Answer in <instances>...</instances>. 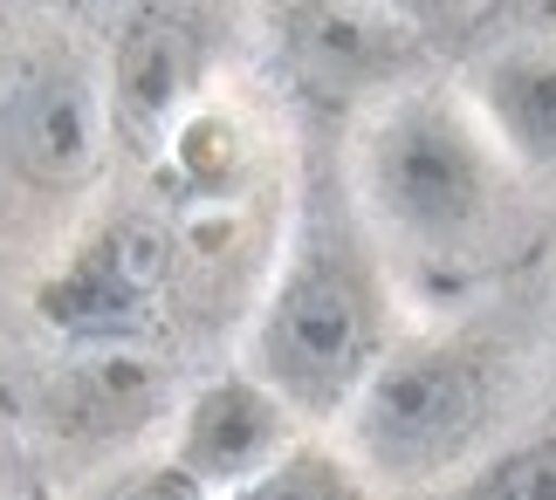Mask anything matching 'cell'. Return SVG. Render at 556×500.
Returning a JSON list of instances; mask_svg holds the SVG:
<instances>
[{
  "instance_id": "8992f818",
  "label": "cell",
  "mask_w": 556,
  "mask_h": 500,
  "mask_svg": "<svg viewBox=\"0 0 556 500\" xmlns=\"http://www.w3.org/2000/svg\"><path fill=\"white\" fill-rule=\"evenodd\" d=\"M309 425L275 398V390L233 363V371H213L173 419V446H165V466L186 473L206 500L248 487L254 473H268L289 446H303Z\"/></svg>"
},
{
  "instance_id": "8fae6325",
  "label": "cell",
  "mask_w": 556,
  "mask_h": 500,
  "mask_svg": "<svg viewBox=\"0 0 556 500\" xmlns=\"http://www.w3.org/2000/svg\"><path fill=\"white\" fill-rule=\"evenodd\" d=\"M426 500H556V425L502 439L495 452H481L460 480L433 487Z\"/></svg>"
},
{
  "instance_id": "5b68a950",
  "label": "cell",
  "mask_w": 556,
  "mask_h": 500,
  "mask_svg": "<svg viewBox=\"0 0 556 500\" xmlns=\"http://www.w3.org/2000/svg\"><path fill=\"white\" fill-rule=\"evenodd\" d=\"M165 281H173V241L159 220H103L62 254V268L41 274L35 316L55 336L83 343V350H117L144 330V316L159 309Z\"/></svg>"
},
{
  "instance_id": "9c48e42d",
  "label": "cell",
  "mask_w": 556,
  "mask_h": 500,
  "mask_svg": "<svg viewBox=\"0 0 556 500\" xmlns=\"http://www.w3.org/2000/svg\"><path fill=\"white\" fill-rule=\"evenodd\" d=\"M165 185L179 192V200H233L248 179V158H254V138L248 124L227 111V103L200 97L192 111L165 130V144L152 151Z\"/></svg>"
},
{
  "instance_id": "30bf717a",
  "label": "cell",
  "mask_w": 556,
  "mask_h": 500,
  "mask_svg": "<svg viewBox=\"0 0 556 500\" xmlns=\"http://www.w3.org/2000/svg\"><path fill=\"white\" fill-rule=\"evenodd\" d=\"M213 500H384V493L357 473V460L330 439V432H309V439L289 446L268 473H254L248 487L213 493Z\"/></svg>"
},
{
  "instance_id": "7c38bea8",
  "label": "cell",
  "mask_w": 556,
  "mask_h": 500,
  "mask_svg": "<svg viewBox=\"0 0 556 500\" xmlns=\"http://www.w3.org/2000/svg\"><path fill=\"white\" fill-rule=\"evenodd\" d=\"M111 500H206V493H200V487H192V480H186V473H173V466H165V460H159L152 473H138V480H124V487H117Z\"/></svg>"
},
{
  "instance_id": "3957f363",
  "label": "cell",
  "mask_w": 556,
  "mask_h": 500,
  "mask_svg": "<svg viewBox=\"0 0 556 500\" xmlns=\"http://www.w3.org/2000/svg\"><path fill=\"white\" fill-rule=\"evenodd\" d=\"M502 425V363L467 336H399L330 439L384 500H426L460 480Z\"/></svg>"
},
{
  "instance_id": "4fadbf2b",
  "label": "cell",
  "mask_w": 556,
  "mask_h": 500,
  "mask_svg": "<svg viewBox=\"0 0 556 500\" xmlns=\"http://www.w3.org/2000/svg\"><path fill=\"white\" fill-rule=\"evenodd\" d=\"M384 8H392L405 28H440V21L454 14V0H384Z\"/></svg>"
},
{
  "instance_id": "6da1fadb",
  "label": "cell",
  "mask_w": 556,
  "mask_h": 500,
  "mask_svg": "<svg viewBox=\"0 0 556 500\" xmlns=\"http://www.w3.org/2000/svg\"><path fill=\"white\" fill-rule=\"evenodd\" d=\"M399 295L351 179H309L262 289L241 363L309 432H337L371 371L399 350Z\"/></svg>"
},
{
  "instance_id": "52a82bcc",
  "label": "cell",
  "mask_w": 556,
  "mask_h": 500,
  "mask_svg": "<svg viewBox=\"0 0 556 500\" xmlns=\"http://www.w3.org/2000/svg\"><path fill=\"white\" fill-rule=\"evenodd\" d=\"M103 97H111V138L159 151L192 103H200V35L179 8L144 0L131 28L117 35V55L103 69Z\"/></svg>"
},
{
  "instance_id": "ba28073f",
  "label": "cell",
  "mask_w": 556,
  "mask_h": 500,
  "mask_svg": "<svg viewBox=\"0 0 556 500\" xmlns=\"http://www.w3.org/2000/svg\"><path fill=\"white\" fill-rule=\"evenodd\" d=\"M467 103L481 111L488 138L508 151V165L556 171V49H543V41L495 49L475 69Z\"/></svg>"
},
{
  "instance_id": "277c9868",
  "label": "cell",
  "mask_w": 556,
  "mask_h": 500,
  "mask_svg": "<svg viewBox=\"0 0 556 500\" xmlns=\"http://www.w3.org/2000/svg\"><path fill=\"white\" fill-rule=\"evenodd\" d=\"M111 97L103 69L76 49H35L0 90V158L28 192L70 200L97 185L111 151Z\"/></svg>"
},
{
  "instance_id": "7a4b0ae2",
  "label": "cell",
  "mask_w": 556,
  "mask_h": 500,
  "mask_svg": "<svg viewBox=\"0 0 556 500\" xmlns=\"http://www.w3.org/2000/svg\"><path fill=\"white\" fill-rule=\"evenodd\" d=\"M351 200L378 241L419 260H454L495 233L508 206V151L454 90H399L351 144Z\"/></svg>"
}]
</instances>
